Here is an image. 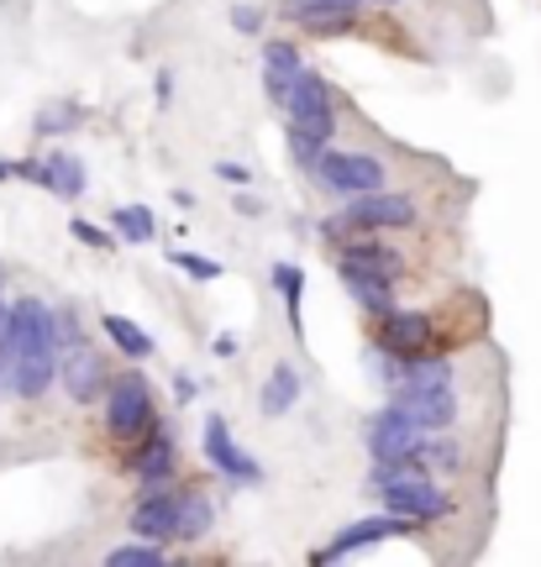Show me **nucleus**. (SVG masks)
Here are the masks:
<instances>
[{
  "mask_svg": "<svg viewBox=\"0 0 541 567\" xmlns=\"http://www.w3.org/2000/svg\"><path fill=\"white\" fill-rule=\"evenodd\" d=\"M399 410L416 420L421 431H447L452 416H457V389H452V368L447 362H416V368H405L399 379Z\"/></svg>",
  "mask_w": 541,
  "mask_h": 567,
  "instance_id": "1",
  "label": "nucleus"
},
{
  "mask_svg": "<svg viewBox=\"0 0 541 567\" xmlns=\"http://www.w3.org/2000/svg\"><path fill=\"white\" fill-rule=\"evenodd\" d=\"M279 106H284V116H290V132H305V137H316V143H331V132H336V106H331V90L321 85V74L300 69L295 85H290V95H284Z\"/></svg>",
  "mask_w": 541,
  "mask_h": 567,
  "instance_id": "2",
  "label": "nucleus"
},
{
  "mask_svg": "<svg viewBox=\"0 0 541 567\" xmlns=\"http://www.w3.org/2000/svg\"><path fill=\"white\" fill-rule=\"evenodd\" d=\"M106 394V431L121 436V442H137L143 431H152V389L143 373H121L111 379V389H100Z\"/></svg>",
  "mask_w": 541,
  "mask_h": 567,
  "instance_id": "3",
  "label": "nucleus"
},
{
  "mask_svg": "<svg viewBox=\"0 0 541 567\" xmlns=\"http://www.w3.org/2000/svg\"><path fill=\"white\" fill-rule=\"evenodd\" d=\"M0 342H5L11 358H22V353H59V342H53V310L32 295L16 299V305H5Z\"/></svg>",
  "mask_w": 541,
  "mask_h": 567,
  "instance_id": "4",
  "label": "nucleus"
},
{
  "mask_svg": "<svg viewBox=\"0 0 541 567\" xmlns=\"http://www.w3.org/2000/svg\"><path fill=\"white\" fill-rule=\"evenodd\" d=\"M316 180L336 189V195H362V189H384V163L379 158H368V152H331L321 148L316 158V169H310Z\"/></svg>",
  "mask_w": 541,
  "mask_h": 567,
  "instance_id": "5",
  "label": "nucleus"
},
{
  "mask_svg": "<svg viewBox=\"0 0 541 567\" xmlns=\"http://www.w3.org/2000/svg\"><path fill=\"white\" fill-rule=\"evenodd\" d=\"M373 321H379V326H373V342H379L390 358H405V362L421 358L426 347H431V336H437V331H431V316H421V310H394L390 305V310H379Z\"/></svg>",
  "mask_w": 541,
  "mask_h": 567,
  "instance_id": "6",
  "label": "nucleus"
},
{
  "mask_svg": "<svg viewBox=\"0 0 541 567\" xmlns=\"http://www.w3.org/2000/svg\"><path fill=\"white\" fill-rule=\"evenodd\" d=\"M362 436H368V452H373V463H410V457H416V442H421V426L405 416L399 405H390V410L368 416Z\"/></svg>",
  "mask_w": 541,
  "mask_h": 567,
  "instance_id": "7",
  "label": "nucleus"
},
{
  "mask_svg": "<svg viewBox=\"0 0 541 567\" xmlns=\"http://www.w3.org/2000/svg\"><path fill=\"white\" fill-rule=\"evenodd\" d=\"M342 221H347L353 232H390V226H410V221H416V206H410L405 195L362 189V195H353V200H347Z\"/></svg>",
  "mask_w": 541,
  "mask_h": 567,
  "instance_id": "8",
  "label": "nucleus"
},
{
  "mask_svg": "<svg viewBox=\"0 0 541 567\" xmlns=\"http://www.w3.org/2000/svg\"><path fill=\"white\" fill-rule=\"evenodd\" d=\"M394 537H410V520H405V515H373V520L347 526L342 537H331L327 546L316 552V563H336V557H347V552H358V546H379V541H394Z\"/></svg>",
  "mask_w": 541,
  "mask_h": 567,
  "instance_id": "9",
  "label": "nucleus"
},
{
  "mask_svg": "<svg viewBox=\"0 0 541 567\" xmlns=\"http://www.w3.org/2000/svg\"><path fill=\"white\" fill-rule=\"evenodd\" d=\"M206 457H211L216 473L232 478V483H263V468L232 442V431H226V420L221 416L206 420Z\"/></svg>",
  "mask_w": 541,
  "mask_h": 567,
  "instance_id": "10",
  "label": "nucleus"
},
{
  "mask_svg": "<svg viewBox=\"0 0 541 567\" xmlns=\"http://www.w3.org/2000/svg\"><path fill=\"white\" fill-rule=\"evenodd\" d=\"M174 526H180V494H169L163 483H148L143 505L132 509V537H143V541H174Z\"/></svg>",
  "mask_w": 541,
  "mask_h": 567,
  "instance_id": "11",
  "label": "nucleus"
},
{
  "mask_svg": "<svg viewBox=\"0 0 541 567\" xmlns=\"http://www.w3.org/2000/svg\"><path fill=\"white\" fill-rule=\"evenodd\" d=\"M63 389H69V399H79V405L100 399V389H106V358L90 353L85 342H74V353L63 362Z\"/></svg>",
  "mask_w": 541,
  "mask_h": 567,
  "instance_id": "12",
  "label": "nucleus"
},
{
  "mask_svg": "<svg viewBox=\"0 0 541 567\" xmlns=\"http://www.w3.org/2000/svg\"><path fill=\"white\" fill-rule=\"evenodd\" d=\"M53 379H59V353H22V358H11V368H5V384L16 389L22 399L48 394Z\"/></svg>",
  "mask_w": 541,
  "mask_h": 567,
  "instance_id": "13",
  "label": "nucleus"
},
{
  "mask_svg": "<svg viewBox=\"0 0 541 567\" xmlns=\"http://www.w3.org/2000/svg\"><path fill=\"white\" fill-rule=\"evenodd\" d=\"M342 284H347V295L358 299L368 316H379V310H390L394 305V279H384V273H368V269L342 263Z\"/></svg>",
  "mask_w": 541,
  "mask_h": 567,
  "instance_id": "14",
  "label": "nucleus"
},
{
  "mask_svg": "<svg viewBox=\"0 0 541 567\" xmlns=\"http://www.w3.org/2000/svg\"><path fill=\"white\" fill-rule=\"evenodd\" d=\"M295 399H300V368H290V362H279L269 379H263V394H258V410L263 416H284V410H295Z\"/></svg>",
  "mask_w": 541,
  "mask_h": 567,
  "instance_id": "15",
  "label": "nucleus"
},
{
  "mask_svg": "<svg viewBox=\"0 0 541 567\" xmlns=\"http://www.w3.org/2000/svg\"><path fill=\"white\" fill-rule=\"evenodd\" d=\"M42 184L63 195V200H79L85 195V163L74 158V152H48L42 158Z\"/></svg>",
  "mask_w": 541,
  "mask_h": 567,
  "instance_id": "16",
  "label": "nucleus"
},
{
  "mask_svg": "<svg viewBox=\"0 0 541 567\" xmlns=\"http://www.w3.org/2000/svg\"><path fill=\"white\" fill-rule=\"evenodd\" d=\"M263 69H269V95L284 100L305 63H300V53H295V42H269V48H263Z\"/></svg>",
  "mask_w": 541,
  "mask_h": 567,
  "instance_id": "17",
  "label": "nucleus"
},
{
  "mask_svg": "<svg viewBox=\"0 0 541 567\" xmlns=\"http://www.w3.org/2000/svg\"><path fill=\"white\" fill-rule=\"evenodd\" d=\"M342 263H353V269H368V273H384V279H399V258L384 252V247H373V242H342Z\"/></svg>",
  "mask_w": 541,
  "mask_h": 567,
  "instance_id": "18",
  "label": "nucleus"
},
{
  "mask_svg": "<svg viewBox=\"0 0 541 567\" xmlns=\"http://www.w3.org/2000/svg\"><path fill=\"white\" fill-rule=\"evenodd\" d=\"M100 326H106V336H111L116 353H126V358H152V336L137 326V321H126V316H106Z\"/></svg>",
  "mask_w": 541,
  "mask_h": 567,
  "instance_id": "19",
  "label": "nucleus"
},
{
  "mask_svg": "<svg viewBox=\"0 0 541 567\" xmlns=\"http://www.w3.org/2000/svg\"><path fill=\"white\" fill-rule=\"evenodd\" d=\"M132 468L143 473V483H163V478L174 473V442L169 436H152L148 447L132 457Z\"/></svg>",
  "mask_w": 541,
  "mask_h": 567,
  "instance_id": "20",
  "label": "nucleus"
},
{
  "mask_svg": "<svg viewBox=\"0 0 541 567\" xmlns=\"http://www.w3.org/2000/svg\"><path fill=\"white\" fill-rule=\"evenodd\" d=\"M211 505L200 500V494H184L180 500V526H174V541H200L206 531H211Z\"/></svg>",
  "mask_w": 541,
  "mask_h": 567,
  "instance_id": "21",
  "label": "nucleus"
},
{
  "mask_svg": "<svg viewBox=\"0 0 541 567\" xmlns=\"http://www.w3.org/2000/svg\"><path fill=\"white\" fill-rule=\"evenodd\" d=\"M111 226H116L126 242H152L158 237V221H152L148 206H116L111 210Z\"/></svg>",
  "mask_w": 541,
  "mask_h": 567,
  "instance_id": "22",
  "label": "nucleus"
},
{
  "mask_svg": "<svg viewBox=\"0 0 541 567\" xmlns=\"http://www.w3.org/2000/svg\"><path fill=\"white\" fill-rule=\"evenodd\" d=\"M300 284H305V273L295 269V263H273V289H279L284 305H290V326H295V336H300Z\"/></svg>",
  "mask_w": 541,
  "mask_h": 567,
  "instance_id": "23",
  "label": "nucleus"
},
{
  "mask_svg": "<svg viewBox=\"0 0 541 567\" xmlns=\"http://www.w3.org/2000/svg\"><path fill=\"white\" fill-rule=\"evenodd\" d=\"M163 563V541H132V546H116L106 567H158Z\"/></svg>",
  "mask_w": 541,
  "mask_h": 567,
  "instance_id": "24",
  "label": "nucleus"
},
{
  "mask_svg": "<svg viewBox=\"0 0 541 567\" xmlns=\"http://www.w3.org/2000/svg\"><path fill=\"white\" fill-rule=\"evenodd\" d=\"M305 32H316V37H342V32H353L358 22V11H321V16H300Z\"/></svg>",
  "mask_w": 541,
  "mask_h": 567,
  "instance_id": "25",
  "label": "nucleus"
},
{
  "mask_svg": "<svg viewBox=\"0 0 541 567\" xmlns=\"http://www.w3.org/2000/svg\"><path fill=\"white\" fill-rule=\"evenodd\" d=\"M362 0H279V11H284V16H295V22H300V16H321V11H358Z\"/></svg>",
  "mask_w": 541,
  "mask_h": 567,
  "instance_id": "26",
  "label": "nucleus"
},
{
  "mask_svg": "<svg viewBox=\"0 0 541 567\" xmlns=\"http://www.w3.org/2000/svg\"><path fill=\"white\" fill-rule=\"evenodd\" d=\"M174 263L184 273H195V279H221V263L216 258H200V252H174Z\"/></svg>",
  "mask_w": 541,
  "mask_h": 567,
  "instance_id": "27",
  "label": "nucleus"
},
{
  "mask_svg": "<svg viewBox=\"0 0 541 567\" xmlns=\"http://www.w3.org/2000/svg\"><path fill=\"white\" fill-rule=\"evenodd\" d=\"M290 148H295V158H300L305 169H316V158H321L327 143H316V137H305V132H290Z\"/></svg>",
  "mask_w": 541,
  "mask_h": 567,
  "instance_id": "28",
  "label": "nucleus"
},
{
  "mask_svg": "<svg viewBox=\"0 0 541 567\" xmlns=\"http://www.w3.org/2000/svg\"><path fill=\"white\" fill-rule=\"evenodd\" d=\"M69 232L85 242V247H111V232H100V226H90V221H69Z\"/></svg>",
  "mask_w": 541,
  "mask_h": 567,
  "instance_id": "29",
  "label": "nucleus"
},
{
  "mask_svg": "<svg viewBox=\"0 0 541 567\" xmlns=\"http://www.w3.org/2000/svg\"><path fill=\"white\" fill-rule=\"evenodd\" d=\"M74 121H79L74 116V106H69V111H48V116L37 121V132H59V126H74Z\"/></svg>",
  "mask_w": 541,
  "mask_h": 567,
  "instance_id": "30",
  "label": "nucleus"
},
{
  "mask_svg": "<svg viewBox=\"0 0 541 567\" xmlns=\"http://www.w3.org/2000/svg\"><path fill=\"white\" fill-rule=\"evenodd\" d=\"M258 22H263V16H258L253 5H237V11H232V27L237 32H258Z\"/></svg>",
  "mask_w": 541,
  "mask_h": 567,
  "instance_id": "31",
  "label": "nucleus"
},
{
  "mask_svg": "<svg viewBox=\"0 0 541 567\" xmlns=\"http://www.w3.org/2000/svg\"><path fill=\"white\" fill-rule=\"evenodd\" d=\"M216 174H221V180H247V169H242V163H216Z\"/></svg>",
  "mask_w": 541,
  "mask_h": 567,
  "instance_id": "32",
  "label": "nucleus"
},
{
  "mask_svg": "<svg viewBox=\"0 0 541 567\" xmlns=\"http://www.w3.org/2000/svg\"><path fill=\"white\" fill-rule=\"evenodd\" d=\"M0 326H5V279H0Z\"/></svg>",
  "mask_w": 541,
  "mask_h": 567,
  "instance_id": "33",
  "label": "nucleus"
},
{
  "mask_svg": "<svg viewBox=\"0 0 541 567\" xmlns=\"http://www.w3.org/2000/svg\"><path fill=\"white\" fill-rule=\"evenodd\" d=\"M5 174H11V169H5V163H0V180H5Z\"/></svg>",
  "mask_w": 541,
  "mask_h": 567,
  "instance_id": "34",
  "label": "nucleus"
}]
</instances>
